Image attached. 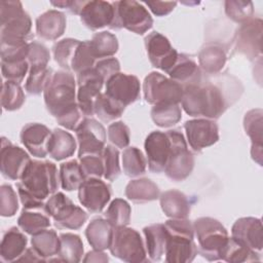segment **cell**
Here are the masks:
<instances>
[{
  "instance_id": "1",
  "label": "cell",
  "mask_w": 263,
  "mask_h": 263,
  "mask_svg": "<svg viewBox=\"0 0 263 263\" xmlns=\"http://www.w3.org/2000/svg\"><path fill=\"white\" fill-rule=\"evenodd\" d=\"M76 83L70 72L58 71L52 74L44 91V102L58 123L75 130L82 121V113L77 104Z\"/></svg>"
},
{
  "instance_id": "2",
  "label": "cell",
  "mask_w": 263,
  "mask_h": 263,
  "mask_svg": "<svg viewBox=\"0 0 263 263\" xmlns=\"http://www.w3.org/2000/svg\"><path fill=\"white\" fill-rule=\"evenodd\" d=\"M59 182L58 168L53 162L31 160L16 185L24 208H45V200L57 192Z\"/></svg>"
},
{
  "instance_id": "3",
  "label": "cell",
  "mask_w": 263,
  "mask_h": 263,
  "mask_svg": "<svg viewBox=\"0 0 263 263\" xmlns=\"http://www.w3.org/2000/svg\"><path fill=\"white\" fill-rule=\"evenodd\" d=\"M181 104L188 115L212 120L219 118L228 107L222 89L212 82L202 81L184 86Z\"/></svg>"
},
{
  "instance_id": "4",
  "label": "cell",
  "mask_w": 263,
  "mask_h": 263,
  "mask_svg": "<svg viewBox=\"0 0 263 263\" xmlns=\"http://www.w3.org/2000/svg\"><path fill=\"white\" fill-rule=\"evenodd\" d=\"M166 231L165 261L168 263H188L197 255L194 242L193 223L187 219H170L164 223Z\"/></svg>"
},
{
  "instance_id": "5",
  "label": "cell",
  "mask_w": 263,
  "mask_h": 263,
  "mask_svg": "<svg viewBox=\"0 0 263 263\" xmlns=\"http://www.w3.org/2000/svg\"><path fill=\"white\" fill-rule=\"evenodd\" d=\"M0 41L25 42L31 33L32 22L20 1L0 2Z\"/></svg>"
},
{
  "instance_id": "6",
  "label": "cell",
  "mask_w": 263,
  "mask_h": 263,
  "mask_svg": "<svg viewBox=\"0 0 263 263\" xmlns=\"http://www.w3.org/2000/svg\"><path fill=\"white\" fill-rule=\"evenodd\" d=\"M193 229L198 242L197 253L208 261L220 260L229 238L226 228L214 218L201 217L193 222Z\"/></svg>"
},
{
  "instance_id": "7",
  "label": "cell",
  "mask_w": 263,
  "mask_h": 263,
  "mask_svg": "<svg viewBox=\"0 0 263 263\" xmlns=\"http://www.w3.org/2000/svg\"><path fill=\"white\" fill-rule=\"evenodd\" d=\"M170 139V151L164 173L173 181L185 180L194 167V156L188 149L184 135L179 129L166 132Z\"/></svg>"
},
{
  "instance_id": "8",
  "label": "cell",
  "mask_w": 263,
  "mask_h": 263,
  "mask_svg": "<svg viewBox=\"0 0 263 263\" xmlns=\"http://www.w3.org/2000/svg\"><path fill=\"white\" fill-rule=\"evenodd\" d=\"M112 4L115 13L111 29L125 28L138 35H143L152 28V16L143 4L134 0L115 1Z\"/></svg>"
},
{
  "instance_id": "9",
  "label": "cell",
  "mask_w": 263,
  "mask_h": 263,
  "mask_svg": "<svg viewBox=\"0 0 263 263\" xmlns=\"http://www.w3.org/2000/svg\"><path fill=\"white\" fill-rule=\"evenodd\" d=\"M109 250L113 256L124 262L141 263L147 261V252L140 233L126 226L113 228Z\"/></svg>"
},
{
  "instance_id": "10",
  "label": "cell",
  "mask_w": 263,
  "mask_h": 263,
  "mask_svg": "<svg viewBox=\"0 0 263 263\" xmlns=\"http://www.w3.org/2000/svg\"><path fill=\"white\" fill-rule=\"evenodd\" d=\"M45 210L58 228L76 230L87 220V214L62 192H55L47 198Z\"/></svg>"
},
{
  "instance_id": "11",
  "label": "cell",
  "mask_w": 263,
  "mask_h": 263,
  "mask_svg": "<svg viewBox=\"0 0 263 263\" xmlns=\"http://www.w3.org/2000/svg\"><path fill=\"white\" fill-rule=\"evenodd\" d=\"M143 91L146 102L153 106L179 104L183 98L184 87L158 72H151L144 79Z\"/></svg>"
},
{
  "instance_id": "12",
  "label": "cell",
  "mask_w": 263,
  "mask_h": 263,
  "mask_svg": "<svg viewBox=\"0 0 263 263\" xmlns=\"http://www.w3.org/2000/svg\"><path fill=\"white\" fill-rule=\"evenodd\" d=\"M77 104L82 115L91 117L95 115V104L105 83L104 79L93 68L77 75Z\"/></svg>"
},
{
  "instance_id": "13",
  "label": "cell",
  "mask_w": 263,
  "mask_h": 263,
  "mask_svg": "<svg viewBox=\"0 0 263 263\" xmlns=\"http://www.w3.org/2000/svg\"><path fill=\"white\" fill-rule=\"evenodd\" d=\"M78 141V156L101 154L106 144V129L91 117H85L75 129Z\"/></svg>"
},
{
  "instance_id": "14",
  "label": "cell",
  "mask_w": 263,
  "mask_h": 263,
  "mask_svg": "<svg viewBox=\"0 0 263 263\" xmlns=\"http://www.w3.org/2000/svg\"><path fill=\"white\" fill-rule=\"evenodd\" d=\"M262 20L251 18L240 25L235 35L234 49L249 60H255L262 53Z\"/></svg>"
},
{
  "instance_id": "15",
  "label": "cell",
  "mask_w": 263,
  "mask_h": 263,
  "mask_svg": "<svg viewBox=\"0 0 263 263\" xmlns=\"http://www.w3.org/2000/svg\"><path fill=\"white\" fill-rule=\"evenodd\" d=\"M148 58L153 67L167 72L176 63L179 53L168 39L158 32H152L145 38Z\"/></svg>"
},
{
  "instance_id": "16",
  "label": "cell",
  "mask_w": 263,
  "mask_h": 263,
  "mask_svg": "<svg viewBox=\"0 0 263 263\" xmlns=\"http://www.w3.org/2000/svg\"><path fill=\"white\" fill-rule=\"evenodd\" d=\"M31 159L22 148L12 145L7 139H1L0 170L6 179L21 180Z\"/></svg>"
},
{
  "instance_id": "17",
  "label": "cell",
  "mask_w": 263,
  "mask_h": 263,
  "mask_svg": "<svg viewBox=\"0 0 263 263\" xmlns=\"http://www.w3.org/2000/svg\"><path fill=\"white\" fill-rule=\"evenodd\" d=\"M185 130L189 146L196 152L214 145L219 140V128L212 119L197 118L185 122Z\"/></svg>"
},
{
  "instance_id": "18",
  "label": "cell",
  "mask_w": 263,
  "mask_h": 263,
  "mask_svg": "<svg viewBox=\"0 0 263 263\" xmlns=\"http://www.w3.org/2000/svg\"><path fill=\"white\" fill-rule=\"evenodd\" d=\"M140 89V81L136 76L119 72L106 82L105 93L126 107L139 99Z\"/></svg>"
},
{
  "instance_id": "19",
  "label": "cell",
  "mask_w": 263,
  "mask_h": 263,
  "mask_svg": "<svg viewBox=\"0 0 263 263\" xmlns=\"http://www.w3.org/2000/svg\"><path fill=\"white\" fill-rule=\"evenodd\" d=\"M80 203L91 213H100L111 198L110 187L100 178H87L78 189Z\"/></svg>"
},
{
  "instance_id": "20",
  "label": "cell",
  "mask_w": 263,
  "mask_h": 263,
  "mask_svg": "<svg viewBox=\"0 0 263 263\" xmlns=\"http://www.w3.org/2000/svg\"><path fill=\"white\" fill-rule=\"evenodd\" d=\"M113 4L102 0L81 1L79 12L81 22L90 30L111 26L114 20Z\"/></svg>"
},
{
  "instance_id": "21",
  "label": "cell",
  "mask_w": 263,
  "mask_h": 263,
  "mask_svg": "<svg viewBox=\"0 0 263 263\" xmlns=\"http://www.w3.org/2000/svg\"><path fill=\"white\" fill-rule=\"evenodd\" d=\"M231 237L249 249L261 253L263 248V228L261 220L254 217L239 218L232 226Z\"/></svg>"
},
{
  "instance_id": "22",
  "label": "cell",
  "mask_w": 263,
  "mask_h": 263,
  "mask_svg": "<svg viewBox=\"0 0 263 263\" xmlns=\"http://www.w3.org/2000/svg\"><path fill=\"white\" fill-rule=\"evenodd\" d=\"M145 151L148 158L149 170L153 173L164 172L170 151V139L167 134L159 130L150 133L145 141Z\"/></svg>"
},
{
  "instance_id": "23",
  "label": "cell",
  "mask_w": 263,
  "mask_h": 263,
  "mask_svg": "<svg viewBox=\"0 0 263 263\" xmlns=\"http://www.w3.org/2000/svg\"><path fill=\"white\" fill-rule=\"evenodd\" d=\"M51 133L44 124L28 123L21 132V141L33 156L44 158L48 154V143Z\"/></svg>"
},
{
  "instance_id": "24",
  "label": "cell",
  "mask_w": 263,
  "mask_h": 263,
  "mask_svg": "<svg viewBox=\"0 0 263 263\" xmlns=\"http://www.w3.org/2000/svg\"><path fill=\"white\" fill-rule=\"evenodd\" d=\"M263 111L262 109H253L246 113L243 117V127L246 134L250 137L252 142L251 155L252 158L259 164L262 165L263 157Z\"/></svg>"
},
{
  "instance_id": "25",
  "label": "cell",
  "mask_w": 263,
  "mask_h": 263,
  "mask_svg": "<svg viewBox=\"0 0 263 263\" xmlns=\"http://www.w3.org/2000/svg\"><path fill=\"white\" fill-rule=\"evenodd\" d=\"M66 16L55 9L47 10L36 20L37 35L45 40L60 38L66 30Z\"/></svg>"
},
{
  "instance_id": "26",
  "label": "cell",
  "mask_w": 263,
  "mask_h": 263,
  "mask_svg": "<svg viewBox=\"0 0 263 263\" xmlns=\"http://www.w3.org/2000/svg\"><path fill=\"white\" fill-rule=\"evenodd\" d=\"M166 73L183 87L202 81L200 68L190 57L183 53H179L176 63Z\"/></svg>"
},
{
  "instance_id": "27",
  "label": "cell",
  "mask_w": 263,
  "mask_h": 263,
  "mask_svg": "<svg viewBox=\"0 0 263 263\" xmlns=\"http://www.w3.org/2000/svg\"><path fill=\"white\" fill-rule=\"evenodd\" d=\"M159 200L162 212L171 219H187L190 214L192 202L187 195L179 190L164 191Z\"/></svg>"
},
{
  "instance_id": "28",
  "label": "cell",
  "mask_w": 263,
  "mask_h": 263,
  "mask_svg": "<svg viewBox=\"0 0 263 263\" xmlns=\"http://www.w3.org/2000/svg\"><path fill=\"white\" fill-rule=\"evenodd\" d=\"M28 239L16 227H11L5 232L0 245V257L2 261H17L27 250Z\"/></svg>"
},
{
  "instance_id": "29",
  "label": "cell",
  "mask_w": 263,
  "mask_h": 263,
  "mask_svg": "<svg viewBox=\"0 0 263 263\" xmlns=\"http://www.w3.org/2000/svg\"><path fill=\"white\" fill-rule=\"evenodd\" d=\"M113 228L111 223L104 218H96L87 225L85 236L93 250L104 251L110 248Z\"/></svg>"
},
{
  "instance_id": "30",
  "label": "cell",
  "mask_w": 263,
  "mask_h": 263,
  "mask_svg": "<svg viewBox=\"0 0 263 263\" xmlns=\"http://www.w3.org/2000/svg\"><path fill=\"white\" fill-rule=\"evenodd\" d=\"M76 141L74 137L61 128H55L50 136L48 143V154L54 160H63L74 154Z\"/></svg>"
},
{
  "instance_id": "31",
  "label": "cell",
  "mask_w": 263,
  "mask_h": 263,
  "mask_svg": "<svg viewBox=\"0 0 263 263\" xmlns=\"http://www.w3.org/2000/svg\"><path fill=\"white\" fill-rule=\"evenodd\" d=\"M125 196L137 203H144L155 200L159 197L158 186L147 178L136 179L128 182L125 187Z\"/></svg>"
},
{
  "instance_id": "32",
  "label": "cell",
  "mask_w": 263,
  "mask_h": 263,
  "mask_svg": "<svg viewBox=\"0 0 263 263\" xmlns=\"http://www.w3.org/2000/svg\"><path fill=\"white\" fill-rule=\"evenodd\" d=\"M50 216L45 208H34L23 210L17 219L18 227L28 234H35L50 226Z\"/></svg>"
},
{
  "instance_id": "33",
  "label": "cell",
  "mask_w": 263,
  "mask_h": 263,
  "mask_svg": "<svg viewBox=\"0 0 263 263\" xmlns=\"http://www.w3.org/2000/svg\"><path fill=\"white\" fill-rule=\"evenodd\" d=\"M226 60L224 48L217 43L205 44L198 53L199 66L208 74L219 73L223 69Z\"/></svg>"
},
{
  "instance_id": "34",
  "label": "cell",
  "mask_w": 263,
  "mask_h": 263,
  "mask_svg": "<svg viewBox=\"0 0 263 263\" xmlns=\"http://www.w3.org/2000/svg\"><path fill=\"white\" fill-rule=\"evenodd\" d=\"M146 250L152 261H159L165 253L166 231L164 224H153L143 229Z\"/></svg>"
},
{
  "instance_id": "35",
  "label": "cell",
  "mask_w": 263,
  "mask_h": 263,
  "mask_svg": "<svg viewBox=\"0 0 263 263\" xmlns=\"http://www.w3.org/2000/svg\"><path fill=\"white\" fill-rule=\"evenodd\" d=\"M32 248L43 259L58 256L60 250V236L51 229H44L32 235L31 239Z\"/></svg>"
},
{
  "instance_id": "36",
  "label": "cell",
  "mask_w": 263,
  "mask_h": 263,
  "mask_svg": "<svg viewBox=\"0 0 263 263\" xmlns=\"http://www.w3.org/2000/svg\"><path fill=\"white\" fill-rule=\"evenodd\" d=\"M59 236V261L68 263L80 262L83 255V243L80 236L73 233H62Z\"/></svg>"
},
{
  "instance_id": "37",
  "label": "cell",
  "mask_w": 263,
  "mask_h": 263,
  "mask_svg": "<svg viewBox=\"0 0 263 263\" xmlns=\"http://www.w3.org/2000/svg\"><path fill=\"white\" fill-rule=\"evenodd\" d=\"M260 253H257L242 243L238 242L232 237H229L225 247L223 248L220 256V260L233 263L241 262H254L260 261Z\"/></svg>"
},
{
  "instance_id": "38",
  "label": "cell",
  "mask_w": 263,
  "mask_h": 263,
  "mask_svg": "<svg viewBox=\"0 0 263 263\" xmlns=\"http://www.w3.org/2000/svg\"><path fill=\"white\" fill-rule=\"evenodd\" d=\"M59 178L62 188L66 191L79 189V187L86 179L80 163L77 160H69L63 162L60 166Z\"/></svg>"
},
{
  "instance_id": "39",
  "label": "cell",
  "mask_w": 263,
  "mask_h": 263,
  "mask_svg": "<svg viewBox=\"0 0 263 263\" xmlns=\"http://www.w3.org/2000/svg\"><path fill=\"white\" fill-rule=\"evenodd\" d=\"M153 122L160 127H170L178 123L182 118V110L179 104H160L151 109Z\"/></svg>"
},
{
  "instance_id": "40",
  "label": "cell",
  "mask_w": 263,
  "mask_h": 263,
  "mask_svg": "<svg viewBox=\"0 0 263 263\" xmlns=\"http://www.w3.org/2000/svg\"><path fill=\"white\" fill-rule=\"evenodd\" d=\"M89 42L97 59L102 60L110 58L118 50V41L116 36L107 31L95 34Z\"/></svg>"
},
{
  "instance_id": "41",
  "label": "cell",
  "mask_w": 263,
  "mask_h": 263,
  "mask_svg": "<svg viewBox=\"0 0 263 263\" xmlns=\"http://www.w3.org/2000/svg\"><path fill=\"white\" fill-rule=\"evenodd\" d=\"M146 159L140 149L129 147L122 152V168L127 177L134 178L143 175L146 171Z\"/></svg>"
},
{
  "instance_id": "42",
  "label": "cell",
  "mask_w": 263,
  "mask_h": 263,
  "mask_svg": "<svg viewBox=\"0 0 263 263\" xmlns=\"http://www.w3.org/2000/svg\"><path fill=\"white\" fill-rule=\"evenodd\" d=\"M25 103V93L20 83L14 81H3L1 90V105L6 111L20 109Z\"/></svg>"
},
{
  "instance_id": "43",
  "label": "cell",
  "mask_w": 263,
  "mask_h": 263,
  "mask_svg": "<svg viewBox=\"0 0 263 263\" xmlns=\"http://www.w3.org/2000/svg\"><path fill=\"white\" fill-rule=\"evenodd\" d=\"M52 76V70L46 67H31L25 88L28 93L38 96L44 91Z\"/></svg>"
},
{
  "instance_id": "44",
  "label": "cell",
  "mask_w": 263,
  "mask_h": 263,
  "mask_svg": "<svg viewBox=\"0 0 263 263\" xmlns=\"http://www.w3.org/2000/svg\"><path fill=\"white\" fill-rule=\"evenodd\" d=\"M124 109L125 107L111 99L106 93H101L95 104V114L105 122L119 118Z\"/></svg>"
},
{
  "instance_id": "45",
  "label": "cell",
  "mask_w": 263,
  "mask_h": 263,
  "mask_svg": "<svg viewBox=\"0 0 263 263\" xmlns=\"http://www.w3.org/2000/svg\"><path fill=\"white\" fill-rule=\"evenodd\" d=\"M97 58L91 49L89 41H80L71 63V71L77 75L95 67Z\"/></svg>"
},
{
  "instance_id": "46",
  "label": "cell",
  "mask_w": 263,
  "mask_h": 263,
  "mask_svg": "<svg viewBox=\"0 0 263 263\" xmlns=\"http://www.w3.org/2000/svg\"><path fill=\"white\" fill-rule=\"evenodd\" d=\"M130 205L121 198H115L108 206L105 216L113 227L127 226L130 221Z\"/></svg>"
},
{
  "instance_id": "47",
  "label": "cell",
  "mask_w": 263,
  "mask_h": 263,
  "mask_svg": "<svg viewBox=\"0 0 263 263\" xmlns=\"http://www.w3.org/2000/svg\"><path fill=\"white\" fill-rule=\"evenodd\" d=\"M80 41L77 39L67 38L59 41L53 46V57L55 62L68 71H71V63Z\"/></svg>"
},
{
  "instance_id": "48",
  "label": "cell",
  "mask_w": 263,
  "mask_h": 263,
  "mask_svg": "<svg viewBox=\"0 0 263 263\" xmlns=\"http://www.w3.org/2000/svg\"><path fill=\"white\" fill-rule=\"evenodd\" d=\"M225 13L235 23L243 24L250 21L254 14V7L251 1L228 0L225 2Z\"/></svg>"
},
{
  "instance_id": "49",
  "label": "cell",
  "mask_w": 263,
  "mask_h": 263,
  "mask_svg": "<svg viewBox=\"0 0 263 263\" xmlns=\"http://www.w3.org/2000/svg\"><path fill=\"white\" fill-rule=\"evenodd\" d=\"M103 163H104V178L108 181L116 180L120 175V164H119V151L111 146H105L103 152Z\"/></svg>"
},
{
  "instance_id": "50",
  "label": "cell",
  "mask_w": 263,
  "mask_h": 263,
  "mask_svg": "<svg viewBox=\"0 0 263 263\" xmlns=\"http://www.w3.org/2000/svg\"><path fill=\"white\" fill-rule=\"evenodd\" d=\"M18 210V200L15 191L8 184L0 187V215L2 217H12Z\"/></svg>"
},
{
  "instance_id": "51",
  "label": "cell",
  "mask_w": 263,
  "mask_h": 263,
  "mask_svg": "<svg viewBox=\"0 0 263 263\" xmlns=\"http://www.w3.org/2000/svg\"><path fill=\"white\" fill-rule=\"evenodd\" d=\"M80 166L85 178H101L104 176V163L101 154H86L79 157Z\"/></svg>"
},
{
  "instance_id": "52",
  "label": "cell",
  "mask_w": 263,
  "mask_h": 263,
  "mask_svg": "<svg viewBox=\"0 0 263 263\" xmlns=\"http://www.w3.org/2000/svg\"><path fill=\"white\" fill-rule=\"evenodd\" d=\"M108 140L118 148H125L129 144L130 133L128 126L122 121H116L108 126Z\"/></svg>"
},
{
  "instance_id": "53",
  "label": "cell",
  "mask_w": 263,
  "mask_h": 263,
  "mask_svg": "<svg viewBox=\"0 0 263 263\" xmlns=\"http://www.w3.org/2000/svg\"><path fill=\"white\" fill-rule=\"evenodd\" d=\"M29 69L28 61L1 62V72L4 79L21 83Z\"/></svg>"
},
{
  "instance_id": "54",
  "label": "cell",
  "mask_w": 263,
  "mask_h": 263,
  "mask_svg": "<svg viewBox=\"0 0 263 263\" xmlns=\"http://www.w3.org/2000/svg\"><path fill=\"white\" fill-rule=\"evenodd\" d=\"M50 59L48 49L41 43L32 41L29 43L28 63L31 67H46Z\"/></svg>"
},
{
  "instance_id": "55",
  "label": "cell",
  "mask_w": 263,
  "mask_h": 263,
  "mask_svg": "<svg viewBox=\"0 0 263 263\" xmlns=\"http://www.w3.org/2000/svg\"><path fill=\"white\" fill-rule=\"evenodd\" d=\"M95 69L98 71V73L101 75L106 83L113 75L119 73L120 65L117 59L107 58L99 60L95 65Z\"/></svg>"
},
{
  "instance_id": "56",
  "label": "cell",
  "mask_w": 263,
  "mask_h": 263,
  "mask_svg": "<svg viewBox=\"0 0 263 263\" xmlns=\"http://www.w3.org/2000/svg\"><path fill=\"white\" fill-rule=\"evenodd\" d=\"M145 4L150 8V10L157 16H163L168 14L176 7V1H153L145 2Z\"/></svg>"
},
{
  "instance_id": "57",
  "label": "cell",
  "mask_w": 263,
  "mask_h": 263,
  "mask_svg": "<svg viewBox=\"0 0 263 263\" xmlns=\"http://www.w3.org/2000/svg\"><path fill=\"white\" fill-rule=\"evenodd\" d=\"M108 260L109 258L107 254L104 253L103 251H98V250L88 252L83 259L84 262H108Z\"/></svg>"
},
{
  "instance_id": "58",
  "label": "cell",
  "mask_w": 263,
  "mask_h": 263,
  "mask_svg": "<svg viewBox=\"0 0 263 263\" xmlns=\"http://www.w3.org/2000/svg\"><path fill=\"white\" fill-rule=\"evenodd\" d=\"M41 262L45 261L39 254L32 248V249H27L26 252L23 254V256L17 260V262Z\"/></svg>"
}]
</instances>
